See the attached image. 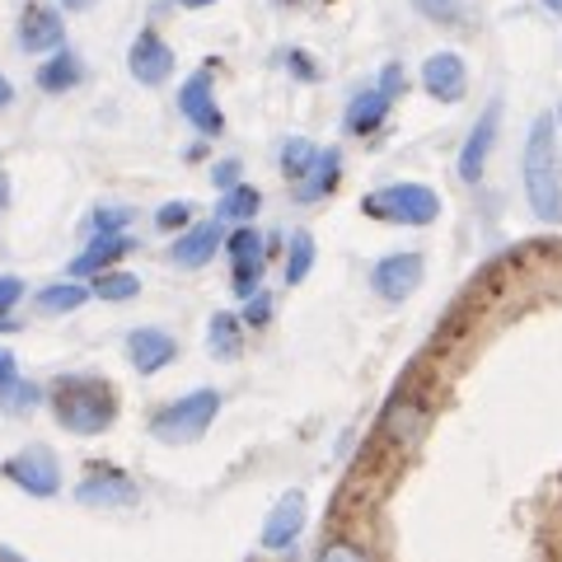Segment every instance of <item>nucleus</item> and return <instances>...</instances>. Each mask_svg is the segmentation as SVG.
Listing matches in <instances>:
<instances>
[{
    "mask_svg": "<svg viewBox=\"0 0 562 562\" xmlns=\"http://www.w3.org/2000/svg\"><path fill=\"white\" fill-rule=\"evenodd\" d=\"M206 351L216 361H235L239 351H244V319L231 310H216L206 319Z\"/></svg>",
    "mask_w": 562,
    "mask_h": 562,
    "instance_id": "412c9836",
    "label": "nucleus"
},
{
    "mask_svg": "<svg viewBox=\"0 0 562 562\" xmlns=\"http://www.w3.org/2000/svg\"><path fill=\"white\" fill-rule=\"evenodd\" d=\"M221 413V394L216 390H192L183 398L165 403L160 413L150 417V436L165 446H198L211 431V422Z\"/></svg>",
    "mask_w": 562,
    "mask_h": 562,
    "instance_id": "7ed1b4c3",
    "label": "nucleus"
},
{
    "mask_svg": "<svg viewBox=\"0 0 562 562\" xmlns=\"http://www.w3.org/2000/svg\"><path fill=\"white\" fill-rule=\"evenodd\" d=\"M394 99L380 90V85H366V90H357L347 99V113H342V127L347 136H375L384 127V117H390Z\"/></svg>",
    "mask_w": 562,
    "mask_h": 562,
    "instance_id": "f3484780",
    "label": "nucleus"
},
{
    "mask_svg": "<svg viewBox=\"0 0 562 562\" xmlns=\"http://www.w3.org/2000/svg\"><path fill=\"white\" fill-rule=\"evenodd\" d=\"M33 80H38L43 94H66V90H76V85L85 80V61L70 47H57V52H47V61L38 66V76Z\"/></svg>",
    "mask_w": 562,
    "mask_h": 562,
    "instance_id": "aec40b11",
    "label": "nucleus"
},
{
    "mask_svg": "<svg viewBox=\"0 0 562 562\" xmlns=\"http://www.w3.org/2000/svg\"><path fill=\"white\" fill-rule=\"evenodd\" d=\"M497 122H502V103L492 99L483 117L473 122V132L464 136V150H460V179L464 183H479L483 169H487V155H492V140H497Z\"/></svg>",
    "mask_w": 562,
    "mask_h": 562,
    "instance_id": "4468645a",
    "label": "nucleus"
},
{
    "mask_svg": "<svg viewBox=\"0 0 562 562\" xmlns=\"http://www.w3.org/2000/svg\"><path fill=\"white\" fill-rule=\"evenodd\" d=\"M314 562H371V553L357 549V543H347V539H333V543H324Z\"/></svg>",
    "mask_w": 562,
    "mask_h": 562,
    "instance_id": "2f4dec72",
    "label": "nucleus"
},
{
    "mask_svg": "<svg viewBox=\"0 0 562 562\" xmlns=\"http://www.w3.org/2000/svg\"><path fill=\"white\" fill-rule=\"evenodd\" d=\"M20 301H24V281L20 277H0V314L14 310Z\"/></svg>",
    "mask_w": 562,
    "mask_h": 562,
    "instance_id": "72a5a7b5",
    "label": "nucleus"
},
{
    "mask_svg": "<svg viewBox=\"0 0 562 562\" xmlns=\"http://www.w3.org/2000/svg\"><path fill=\"white\" fill-rule=\"evenodd\" d=\"M52 413L70 436H99L117 422V394L94 375H61L52 384Z\"/></svg>",
    "mask_w": 562,
    "mask_h": 562,
    "instance_id": "f03ea898",
    "label": "nucleus"
},
{
    "mask_svg": "<svg viewBox=\"0 0 562 562\" xmlns=\"http://www.w3.org/2000/svg\"><path fill=\"white\" fill-rule=\"evenodd\" d=\"M221 216H211V221H198V225H188V231H179L173 235V244H169V258L179 262V268H188V272H198V268H206L211 258H216V249H225V231H221Z\"/></svg>",
    "mask_w": 562,
    "mask_h": 562,
    "instance_id": "9d476101",
    "label": "nucleus"
},
{
    "mask_svg": "<svg viewBox=\"0 0 562 562\" xmlns=\"http://www.w3.org/2000/svg\"><path fill=\"white\" fill-rule=\"evenodd\" d=\"M61 10H70V14H80V10H94V0H61Z\"/></svg>",
    "mask_w": 562,
    "mask_h": 562,
    "instance_id": "4c0bfd02",
    "label": "nucleus"
},
{
    "mask_svg": "<svg viewBox=\"0 0 562 562\" xmlns=\"http://www.w3.org/2000/svg\"><path fill=\"white\" fill-rule=\"evenodd\" d=\"M422 90L441 103H460L469 94V66L460 52H431L422 61Z\"/></svg>",
    "mask_w": 562,
    "mask_h": 562,
    "instance_id": "f8f14e48",
    "label": "nucleus"
},
{
    "mask_svg": "<svg viewBox=\"0 0 562 562\" xmlns=\"http://www.w3.org/2000/svg\"><path fill=\"white\" fill-rule=\"evenodd\" d=\"M5 479L29 492V497H57L61 492V464H57V454H52L47 446H24V450H14L10 460H5Z\"/></svg>",
    "mask_w": 562,
    "mask_h": 562,
    "instance_id": "39448f33",
    "label": "nucleus"
},
{
    "mask_svg": "<svg viewBox=\"0 0 562 562\" xmlns=\"http://www.w3.org/2000/svg\"><path fill=\"white\" fill-rule=\"evenodd\" d=\"M239 319L244 324H254V328H262V324H268L272 319V295L268 291H254V295H244V314H239Z\"/></svg>",
    "mask_w": 562,
    "mask_h": 562,
    "instance_id": "7c9ffc66",
    "label": "nucleus"
},
{
    "mask_svg": "<svg viewBox=\"0 0 562 562\" xmlns=\"http://www.w3.org/2000/svg\"><path fill=\"white\" fill-rule=\"evenodd\" d=\"M127 70L136 85H165L173 76V47L155 29H140L127 47Z\"/></svg>",
    "mask_w": 562,
    "mask_h": 562,
    "instance_id": "1a4fd4ad",
    "label": "nucleus"
},
{
    "mask_svg": "<svg viewBox=\"0 0 562 562\" xmlns=\"http://www.w3.org/2000/svg\"><path fill=\"white\" fill-rule=\"evenodd\" d=\"M258 206H262V192L249 188V183H235V188H225L221 192V202H216V216L221 221H254L258 216Z\"/></svg>",
    "mask_w": 562,
    "mask_h": 562,
    "instance_id": "393cba45",
    "label": "nucleus"
},
{
    "mask_svg": "<svg viewBox=\"0 0 562 562\" xmlns=\"http://www.w3.org/2000/svg\"><path fill=\"white\" fill-rule=\"evenodd\" d=\"M314 155H319V146H314L310 136H291V140H281V155H277V169H281V179H286L291 188L305 179L310 165H314Z\"/></svg>",
    "mask_w": 562,
    "mask_h": 562,
    "instance_id": "5701e85b",
    "label": "nucleus"
},
{
    "mask_svg": "<svg viewBox=\"0 0 562 562\" xmlns=\"http://www.w3.org/2000/svg\"><path fill=\"white\" fill-rule=\"evenodd\" d=\"M525 198L543 225L562 221V155H558V122L543 113L525 136Z\"/></svg>",
    "mask_w": 562,
    "mask_h": 562,
    "instance_id": "f257e3e1",
    "label": "nucleus"
},
{
    "mask_svg": "<svg viewBox=\"0 0 562 562\" xmlns=\"http://www.w3.org/2000/svg\"><path fill=\"white\" fill-rule=\"evenodd\" d=\"M76 502L80 506H136L140 487L122 469H94V473H85V479H80Z\"/></svg>",
    "mask_w": 562,
    "mask_h": 562,
    "instance_id": "ddd939ff",
    "label": "nucleus"
},
{
    "mask_svg": "<svg viewBox=\"0 0 562 562\" xmlns=\"http://www.w3.org/2000/svg\"><path fill=\"white\" fill-rule=\"evenodd\" d=\"M179 113L198 127L202 136H221L225 132V113L216 103V90H211V76L206 70H198V76H188L179 85Z\"/></svg>",
    "mask_w": 562,
    "mask_h": 562,
    "instance_id": "9b49d317",
    "label": "nucleus"
},
{
    "mask_svg": "<svg viewBox=\"0 0 562 562\" xmlns=\"http://www.w3.org/2000/svg\"><path fill=\"white\" fill-rule=\"evenodd\" d=\"M10 103H14V85H10L5 76H0V113H5V109H10Z\"/></svg>",
    "mask_w": 562,
    "mask_h": 562,
    "instance_id": "e433bc0d",
    "label": "nucleus"
},
{
    "mask_svg": "<svg viewBox=\"0 0 562 562\" xmlns=\"http://www.w3.org/2000/svg\"><path fill=\"white\" fill-rule=\"evenodd\" d=\"M173 357H179V342H173L165 328L146 324V328H132L127 333V361L136 366L140 375H160Z\"/></svg>",
    "mask_w": 562,
    "mask_h": 562,
    "instance_id": "2eb2a0df",
    "label": "nucleus"
},
{
    "mask_svg": "<svg viewBox=\"0 0 562 562\" xmlns=\"http://www.w3.org/2000/svg\"><path fill=\"white\" fill-rule=\"evenodd\" d=\"M14 38H20V52H29V57H47V52L66 47V20L57 5H43V0H33V5H24L20 24H14Z\"/></svg>",
    "mask_w": 562,
    "mask_h": 562,
    "instance_id": "423d86ee",
    "label": "nucleus"
},
{
    "mask_svg": "<svg viewBox=\"0 0 562 562\" xmlns=\"http://www.w3.org/2000/svg\"><path fill=\"white\" fill-rule=\"evenodd\" d=\"M305 516H310L305 492H281L277 506L268 512V520H262L258 543H262L268 553H286V549H295V539L305 535Z\"/></svg>",
    "mask_w": 562,
    "mask_h": 562,
    "instance_id": "6e6552de",
    "label": "nucleus"
},
{
    "mask_svg": "<svg viewBox=\"0 0 562 562\" xmlns=\"http://www.w3.org/2000/svg\"><path fill=\"white\" fill-rule=\"evenodd\" d=\"M211 179H216V188H221V192H225V188H235V183H239V160H221Z\"/></svg>",
    "mask_w": 562,
    "mask_h": 562,
    "instance_id": "f704fd0d",
    "label": "nucleus"
},
{
    "mask_svg": "<svg viewBox=\"0 0 562 562\" xmlns=\"http://www.w3.org/2000/svg\"><path fill=\"white\" fill-rule=\"evenodd\" d=\"M286 61H291V70H295V76H301V80H314V66H310V61L301 57V52H291Z\"/></svg>",
    "mask_w": 562,
    "mask_h": 562,
    "instance_id": "c9c22d12",
    "label": "nucleus"
},
{
    "mask_svg": "<svg viewBox=\"0 0 562 562\" xmlns=\"http://www.w3.org/2000/svg\"><path fill=\"white\" fill-rule=\"evenodd\" d=\"M179 5H183V10H211L216 0H179Z\"/></svg>",
    "mask_w": 562,
    "mask_h": 562,
    "instance_id": "58836bf2",
    "label": "nucleus"
},
{
    "mask_svg": "<svg viewBox=\"0 0 562 562\" xmlns=\"http://www.w3.org/2000/svg\"><path fill=\"white\" fill-rule=\"evenodd\" d=\"M361 211L384 225H431L441 216V198L427 183H390L361 198Z\"/></svg>",
    "mask_w": 562,
    "mask_h": 562,
    "instance_id": "20e7f679",
    "label": "nucleus"
},
{
    "mask_svg": "<svg viewBox=\"0 0 562 562\" xmlns=\"http://www.w3.org/2000/svg\"><path fill=\"white\" fill-rule=\"evenodd\" d=\"M90 286H85V281H76V277H66V281H52V286H43L38 291V301H33V305H38L43 314H76L85 301H90Z\"/></svg>",
    "mask_w": 562,
    "mask_h": 562,
    "instance_id": "4be33fe9",
    "label": "nucleus"
},
{
    "mask_svg": "<svg viewBox=\"0 0 562 562\" xmlns=\"http://www.w3.org/2000/svg\"><path fill=\"white\" fill-rule=\"evenodd\" d=\"M314 258H319V249H314V235H310V231H291V244H286V268H281V277H286V286H301V281L314 272Z\"/></svg>",
    "mask_w": 562,
    "mask_h": 562,
    "instance_id": "b1692460",
    "label": "nucleus"
},
{
    "mask_svg": "<svg viewBox=\"0 0 562 562\" xmlns=\"http://www.w3.org/2000/svg\"><path fill=\"white\" fill-rule=\"evenodd\" d=\"M132 249H136V239H132L127 231H122V235H90V244H85V254L70 258V268H66V272L76 277V281L99 277V272H109L113 262L127 258Z\"/></svg>",
    "mask_w": 562,
    "mask_h": 562,
    "instance_id": "dca6fc26",
    "label": "nucleus"
},
{
    "mask_svg": "<svg viewBox=\"0 0 562 562\" xmlns=\"http://www.w3.org/2000/svg\"><path fill=\"white\" fill-rule=\"evenodd\" d=\"M94 295L99 301H113V305H122V301H136L140 295V277L136 272H99L94 277Z\"/></svg>",
    "mask_w": 562,
    "mask_h": 562,
    "instance_id": "a878e982",
    "label": "nucleus"
},
{
    "mask_svg": "<svg viewBox=\"0 0 562 562\" xmlns=\"http://www.w3.org/2000/svg\"><path fill=\"white\" fill-rule=\"evenodd\" d=\"M413 10L422 14V20L446 24V29L464 20V0H413Z\"/></svg>",
    "mask_w": 562,
    "mask_h": 562,
    "instance_id": "c85d7f7f",
    "label": "nucleus"
},
{
    "mask_svg": "<svg viewBox=\"0 0 562 562\" xmlns=\"http://www.w3.org/2000/svg\"><path fill=\"white\" fill-rule=\"evenodd\" d=\"M342 179V150L338 146H319V155H314V165L301 183H295V202L301 206H314V202H324L333 188H338Z\"/></svg>",
    "mask_w": 562,
    "mask_h": 562,
    "instance_id": "a211bd4d",
    "label": "nucleus"
},
{
    "mask_svg": "<svg viewBox=\"0 0 562 562\" xmlns=\"http://www.w3.org/2000/svg\"><path fill=\"white\" fill-rule=\"evenodd\" d=\"M422 277H427V262H422V254H384L371 268V291L380 295V301L403 305L422 286Z\"/></svg>",
    "mask_w": 562,
    "mask_h": 562,
    "instance_id": "0eeeda50",
    "label": "nucleus"
},
{
    "mask_svg": "<svg viewBox=\"0 0 562 562\" xmlns=\"http://www.w3.org/2000/svg\"><path fill=\"white\" fill-rule=\"evenodd\" d=\"M558 117H562V113H558Z\"/></svg>",
    "mask_w": 562,
    "mask_h": 562,
    "instance_id": "a19ab883",
    "label": "nucleus"
},
{
    "mask_svg": "<svg viewBox=\"0 0 562 562\" xmlns=\"http://www.w3.org/2000/svg\"><path fill=\"white\" fill-rule=\"evenodd\" d=\"M403 80H408V76H403V66H398V61H390V66L380 70V80H375V85H380V90L390 94V99H398V94H403Z\"/></svg>",
    "mask_w": 562,
    "mask_h": 562,
    "instance_id": "473e14b6",
    "label": "nucleus"
},
{
    "mask_svg": "<svg viewBox=\"0 0 562 562\" xmlns=\"http://www.w3.org/2000/svg\"><path fill=\"white\" fill-rule=\"evenodd\" d=\"M155 225H160L165 235H179V231L192 225V206L188 202H165L160 211H155Z\"/></svg>",
    "mask_w": 562,
    "mask_h": 562,
    "instance_id": "c756f323",
    "label": "nucleus"
},
{
    "mask_svg": "<svg viewBox=\"0 0 562 562\" xmlns=\"http://www.w3.org/2000/svg\"><path fill=\"white\" fill-rule=\"evenodd\" d=\"M543 10H553V14H562V0H543Z\"/></svg>",
    "mask_w": 562,
    "mask_h": 562,
    "instance_id": "ea45409f",
    "label": "nucleus"
},
{
    "mask_svg": "<svg viewBox=\"0 0 562 562\" xmlns=\"http://www.w3.org/2000/svg\"><path fill=\"white\" fill-rule=\"evenodd\" d=\"M132 221H136V211H132V206H94L85 225H90V235H122Z\"/></svg>",
    "mask_w": 562,
    "mask_h": 562,
    "instance_id": "cd10ccee",
    "label": "nucleus"
},
{
    "mask_svg": "<svg viewBox=\"0 0 562 562\" xmlns=\"http://www.w3.org/2000/svg\"><path fill=\"white\" fill-rule=\"evenodd\" d=\"M38 398H43V390L20 375V361H14V351L0 347V408H5V413H29Z\"/></svg>",
    "mask_w": 562,
    "mask_h": 562,
    "instance_id": "6ab92c4d",
    "label": "nucleus"
},
{
    "mask_svg": "<svg viewBox=\"0 0 562 562\" xmlns=\"http://www.w3.org/2000/svg\"><path fill=\"white\" fill-rule=\"evenodd\" d=\"M225 254H231V262H262V235L254 231V221H244L235 235H225Z\"/></svg>",
    "mask_w": 562,
    "mask_h": 562,
    "instance_id": "bb28decb",
    "label": "nucleus"
}]
</instances>
